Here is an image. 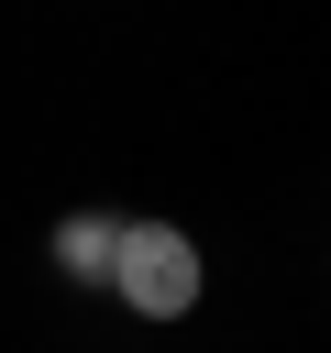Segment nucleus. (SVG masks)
Segmentation results:
<instances>
[{
	"label": "nucleus",
	"mask_w": 331,
	"mask_h": 353,
	"mask_svg": "<svg viewBox=\"0 0 331 353\" xmlns=\"http://www.w3.org/2000/svg\"><path fill=\"white\" fill-rule=\"evenodd\" d=\"M199 287H210V265H199V243H188L177 221H121V243H110V298H121L132 320H188Z\"/></svg>",
	"instance_id": "1"
},
{
	"label": "nucleus",
	"mask_w": 331,
	"mask_h": 353,
	"mask_svg": "<svg viewBox=\"0 0 331 353\" xmlns=\"http://www.w3.org/2000/svg\"><path fill=\"white\" fill-rule=\"evenodd\" d=\"M110 243H121L110 210H66V221H55V265H66L77 287H110Z\"/></svg>",
	"instance_id": "2"
}]
</instances>
